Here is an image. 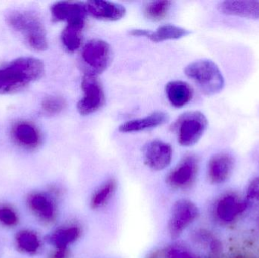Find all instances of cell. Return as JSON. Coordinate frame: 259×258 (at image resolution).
I'll use <instances>...</instances> for the list:
<instances>
[{
    "mask_svg": "<svg viewBox=\"0 0 259 258\" xmlns=\"http://www.w3.org/2000/svg\"><path fill=\"white\" fill-rule=\"evenodd\" d=\"M45 72L44 63L33 57H20L0 68V94H11L39 80Z\"/></svg>",
    "mask_w": 259,
    "mask_h": 258,
    "instance_id": "1",
    "label": "cell"
},
{
    "mask_svg": "<svg viewBox=\"0 0 259 258\" xmlns=\"http://www.w3.org/2000/svg\"><path fill=\"white\" fill-rule=\"evenodd\" d=\"M8 24L22 36L27 45L37 51L48 48L47 32L37 14L29 10H12L6 17Z\"/></svg>",
    "mask_w": 259,
    "mask_h": 258,
    "instance_id": "2",
    "label": "cell"
},
{
    "mask_svg": "<svg viewBox=\"0 0 259 258\" xmlns=\"http://www.w3.org/2000/svg\"><path fill=\"white\" fill-rule=\"evenodd\" d=\"M184 72L205 95H216L225 87V78L220 68L209 59L191 62L186 67Z\"/></svg>",
    "mask_w": 259,
    "mask_h": 258,
    "instance_id": "3",
    "label": "cell"
},
{
    "mask_svg": "<svg viewBox=\"0 0 259 258\" xmlns=\"http://www.w3.org/2000/svg\"><path fill=\"white\" fill-rule=\"evenodd\" d=\"M208 121L199 111L183 114L175 121L173 129L181 146L190 147L197 143L208 128Z\"/></svg>",
    "mask_w": 259,
    "mask_h": 258,
    "instance_id": "4",
    "label": "cell"
},
{
    "mask_svg": "<svg viewBox=\"0 0 259 258\" xmlns=\"http://www.w3.org/2000/svg\"><path fill=\"white\" fill-rule=\"evenodd\" d=\"M81 59L86 74L97 76L110 65L112 50L106 41L94 39L88 41L81 51Z\"/></svg>",
    "mask_w": 259,
    "mask_h": 258,
    "instance_id": "5",
    "label": "cell"
},
{
    "mask_svg": "<svg viewBox=\"0 0 259 258\" xmlns=\"http://www.w3.org/2000/svg\"><path fill=\"white\" fill-rule=\"evenodd\" d=\"M199 216L197 206L187 199H180L173 204L168 221V232L172 239L179 237Z\"/></svg>",
    "mask_w": 259,
    "mask_h": 258,
    "instance_id": "6",
    "label": "cell"
},
{
    "mask_svg": "<svg viewBox=\"0 0 259 258\" xmlns=\"http://www.w3.org/2000/svg\"><path fill=\"white\" fill-rule=\"evenodd\" d=\"M83 96L77 103V110L82 115L98 111L105 103V94L97 76L85 74L81 83Z\"/></svg>",
    "mask_w": 259,
    "mask_h": 258,
    "instance_id": "7",
    "label": "cell"
},
{
    "mask_svg": "<svg viewBox=\"0 0 259 258\" xmlns=\"http://www.w3.org/2000/svg\"><path fill=\"white\" fill-rule=\"evenodd\" d=\"M51 14L54 21H65L67 25L75 26L83 29L88 13L86 3L62 1L53 5Z\"/></svg>",
    "mask_w": 259,
    "mask_h": 258,
    "instance_id": "8",
    "label": "cell"
},
{
    "mask_svg": "<svg viewBox=\"0 0 259 258\" xmlns=\"http://www.w3.org/2000/svg\"><path fill=\"white\" fill-rule=\"evenodd\" d=\"M145 165L152 171H161L168 168L173 159V148L167 142L153 140L143 148Z\"/></svg>",
    "mask_w": 259,
    "mask_h": 258,
    "instance_id": "9",
    "label": "cell"
},
{
    "mask_svg": "<svg viewBox=\"0 0 259 258\" xmlns=\"http://www.w3.org/2000/svg\"><path fill=\"white\" fill-rule=\"evenodd\" d=\"M249 209L246 199L234 193L222 195L214 204V215L216 220L222 224L234 222L237 217Z\"/></svg>",
    "mask_w": 259,
    "mask_h": 258,
    "instance_id": "10",
    "label": "cell"
},
{
    "mask_svg": "<svg viewBox=\"0 0 259 258\" xmlns=\"http://www.w3.org/2000/svg\"><path fill=\"white\" fill-rule=\"evenodd\" d=\"M199 170V164L196 156H185L176 168L170 173L167 182L170 186L178 189L190 187L194 183Z\"/></svg>",
    "mask_w": 259,
    "mask_h": 258,
    "instance_id": "11",
    "label": "cell"
},
{
    "mask_svg": "<svg viewBox=\"0 0 259 258\" xmlns=\"http://www.w3.org/2000/svg\"><path fill=\"white\" fill-rule=\"evenodd\" d=\"M235 166V159L228 152H220L211 158L208 165V177L211 183L222 185L226 183Z\"/></svg>",
    "mask_w": 259,
    "mask_h": 258,
    "instance_id": "12",
    "label": "cell"
},
{
    "mask_svg": "<svg viewBox=\"0 0 259 258\" xmlns=\"http://www.w3.org/2000/svg\"><path fill=\"white\" fill-rule=\"evenodd\" d=\"M217 9L229 16L259 19V0H226L219 3Z\"/></svg>",
    "mask_w": 259,
    "mask_h": 258,
    "instance_id": "13",
    "label": "cell"
},
{
    "mask_svg": "<svg viewBox=\"0 0 259 258\" xmlns=\"http://www.w3.org/2000/svg\"><path fill=\"white\" fill-rule=\"evenodd\" d=\"M88 13L103 21H116L125 16L126 8L119 3L104 0H91L86 3Z\"/></svg>",
    "mask_w": 259,
    "mask_h": 258,
    "instance_id": "14",
    "label": "cell"
},
{
    "mask_svg": "<svg viewBox=\"0 0 259 258\" xmlns=\"http://www.w3.org/2000/svg\"><path fill=\"white\" fill-rule=\"evenodd\" d=\"M190 33V30L173 24L161 26L155 31L144 29H134L130 31V34L132 36L145 37L153 42L179 39L188 36Z\"/></svg>",
    "mask_w": 259,
    "mask_h": 258,
    "instance_id": "15",
    "label": "cell"
},
{
    "mask_svg": "<svg viewBox=\"0 0 259 258\" xmlns=\"http://www.w3.org/2000/svg\"><path fill=\"white\" fill-rule=\"evenodd\" d=\"M169 116L163 112H155L144 118L131 120L120 125L121 133H137L163 125L168 121Z\"/></svg>",
    "mask_w": 259,
    "mask_h": 258,
    "instance_id": "16",
    "label": "cell"
},
{
    "mask_svg": "<svg viewBox=\"0 0 259 258\" xmlns=\"http://www.w3.org/2000/svg\"><path fill=\"white\" fill-rule=\"evenodd\" d=\"M165 92L169 102L177 109L187 106L193 98V91L191 86L181 80L169 82L166 86Z\"/></svg>",
    "mask_w": 259,
    "mask_h": 258,
    "instance_id": "17",
    "label": "cell"
},
{
    "mask_svg": "<svg viewBox=\"0 0 259 258\" xmlns=\"http://www.w3.org/2000/svg\"><path fill=\"white\" fill-rule=\"evenodd\" d=\"M14 139L19 145L28 148H34L40 143V133L37 128L27 122L17 124L12 130Z\"/></svg>",
    "mask_w": 259,
    "mask_h": 258,
    "instance_id": "18",
    "label": "cell"
},
{
    "mask_svg": "<svg viewBox=\"0 0 259 258\" xmlns=\"http://www.w3.org/2000/svg\"><path fill=\"white\" fill-rule=\"evenodd\" d=\"M30 209L41 219L51 221L56 216V205L53 200L45 194L36 193L30 195L28 200Z\"/></svg>",
    "mask_w": 259,
    "mask_h": 258,
    "instance_id": "19",
    "label": "cell"
},
{
    "mask_svg": "<svg viewBox=\"0 0 259 258\" xmlns=\"http://www.w3.org/2000/svg\"><path fill=\"white\" fill-rule=\"evenodd\" d=\"M80 236V227L71 226L65 228L59 229L47 238L49 243L54 245L56 250L65 251L68 247L77 240Z\"/></svg>",
    "mask_w": 259,
    "mask_h": 258,
    "instance_id": "20",
    "label": "cell"
},
{
    "mask_svg": "<svg viewBox=\"0 0 259 258\" xmlns=\"http://www.w3.org/2000/svg\"><path fill=\"white\" fill-rule=\"evenodd\" d=\"M117 188V183L114 179H109L100 186L93 194L91 206L93 209H98L104 206L113 196Z\"/></svg>",
    "mask_w": 259,
    "mask_h": 258,
    "instance_id": "21",
    "label": "cell"
},
{
    "mask_svg": "<svg viewBox=\"0 0 259 258\" xmlns=\"http://www.w3.org/2000/svg\"><path fill=\"white\" fill-rule=\"evenodd\" d=\"M83 29L75 26L67 25L61 35L64 47L70 53L77 51L82 42V31Z\"/></svg>",
    "mask_w": 259,
    "mask_h": 258,
    "instance_id": "22",
    "label": "cell"
},
{
    "mask_svg": "<svg viewBox=\"0 0 259 258\" xmlns=\"http://www.w3.org/2000/svg\"><path fill=\"white\" fill-rule=\"evenodd\" d=\"M16 241L19 249L27 254H35L39 250L40 245L37 236L34 233L27 230L18 233Z\"/></svg>",
    "mask_w": 259,
    "mask_h": 258,
    "instance_id": "23",
    "label": "cell"
},
{
    "mask_svg": "<svg viewBox=\"0 0 259 258\" xmlns=\"http://www.w3.org/2000/svg\"><path fill=\"white\" fill-rule=\"evenodd\" d=\"M170 7L171 2L167 0L150 2L145 7V14L149 19L160 21L167 15Z\"/></svg>",
    "mask_w": 259,
    "mask_h": 258,
    "instance_id": "24",
    "label": "cell"
},
{
    "mask_svg": "<svg viewBox=\"0 0 259 258\" xmlns=\"http://www.w3.org/2000/svg\"><path fill=\"white\" fill-rule=\"evenodd\" d=\"M66 107V101L59 96H49L42 102V109L49 115H56L62 112Z\"/></svg>",
    "mask_w": 259,
    "mask_h": 258,
    "instance_id": "25",
    "label": "cell"
},
{
    "mask_svg": "<svg viewBox=\"0 0 259 258\" xmlns=\"http://www.w3.org/2000/svg\"><path fill=\"white\" fill-rule=\"evenodd\" d=\"M245 199L249 208L259 209V177H255L249 183Z\"/></svg>",
    "mask_w": 259,
    "mask_h": 258,
    "instance_id": "26",
    "label": "cell"
},
{
    "mask_svg": "<svg viewBox=\"0 0 259 258\" xmlns=\"http://www.w3.org/2000/svg\"><path fill=\"white\" fill-rule=\"evenodd\" d=\"M0 222L4 225L12 227L18 222V217L11 208L3 206L0 208Z\"/></svg>",
    "mask_w": 259,
    "mask_h": 258,
    "instance_id": "27",
    "label": "cell"
},
{
    "mask_svg": "<svg viewBox=\"0 0 259 258\" xmlns=\"http://www.w3.org/2000/svg\"><path fill=\"white\" fill-rule=\"evenodd\" d=\"M165 257L167 258H193L186 251L175 248L169 249L166 252Z\"/></svg>",
    "mask_w": 259,
    "mask_h": 258,
    "instance_id": "28",
    "label": "cell"
},
{
    "mask_svg": "<svg viewBox=\"0 0 259 258\" xmlns=\"http://www.w3.org/2000/svg\"><path fill=\"white\" fill-rule=\"evenodd\" d=\"M68 257V250L65 251H59L56 250V252L55 253L54 255L52 258H67Z\"/></svg>",
    "mask_w": 259,
    "mask_h": 258,
    "instance_id": "29",
    "label": "cell"
},
{
    "mask_svg": "<svg viewBox=\"0 0 259 258\" xmlns=\"http://www.w3.org/2000/svg\"><path fill=\"white\" fill-rule=\"evenodd\" d=\"M258 228H259V219H258Z\"/></svg>",
    "mask_w": 259,
    "mask_h": 258,
    "instance_id": "30",
    "label": "cell"
}]
</instances>
